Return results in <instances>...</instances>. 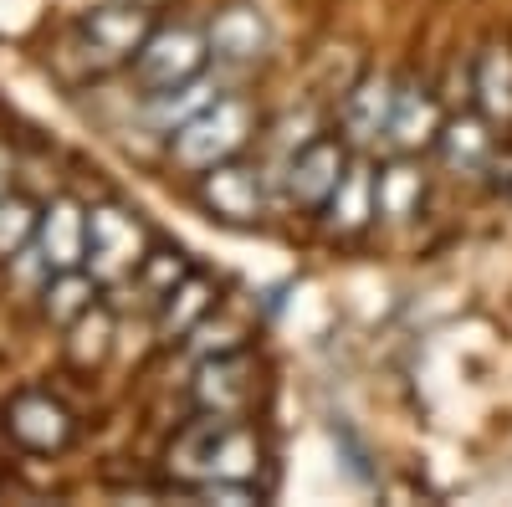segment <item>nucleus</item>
<instances>
[{
	"instance_id": "1",
	"label": "nucleus",
	"mask_w": 512,
	"mask_h": 507,
	"mask_svg": "<svg viewBox=\"0 0 512 507\" xmlns=\"http://www.w3.org/2000/svg\"><path fill=\"white\" fill-rule=\"evenodd\" d=\"M262 472V441L241 415H205L175 436L169 446V477L185 487L205 482H256Z\"/></svg>"
},
{
	"instance_id": "2",
	"label": "nucleus",
	"mask_w": 512,
	"mask_h": 507,
	"mask_svg": "<svg viewBox=\"0 0 512 507\" xmlns=\"http://www.w3.org/2000/svg\"><path fill=\"white\" fill-rule=\"evenodd\" d=\"M154 6H134V0H103L88 16H77V26L67 31V62H77V72H113V67H134V57L144 52V41L154 36Z\"/></svg>"
},
{
	"instance_id": "3",
	"label": "nucleus",
	"mask_w": 512,
	"mask_h": 507,
	"mask_svg": "<svg viewBox=\"0 0 512 507\" xmlns=\"http://www.w3.org/2000/svg\"><path fill=\"white\" fill-rule=\"evenodd\" d=\"M251 129H256V108L241 93H221L216 103H205L190 123L169 134V159L185 175H205V169L236 159L251 144Z\"/></svg>"
},
{
	"instance_id": "4",
	"label": "nucleus",
	"mask_w": 512,
	"mask_h": 507,
	"mask_svg": "<svg viewBox=\"0 0 512 507\" xmlns=\"http://www.w3.org/2000/svg\"><path fill=\"white\" fill-rule=\"evenodd\" d=\"M210 62V36L200 26H154V36L144 41V52L134 57V77L139 88L154 98V93H169L180 82L200 77Z\"/></svg>"
},
{
	"instance_id": "5",
	"label": "nucleus",
	"mask_w": 512,
	"mask_h": 507,
	"mask_svg": "<svg viewBox=\"0 0 512 507\" xmlns=\"http://www.w3.org/2000/svg\"><path fill=\"white\" fill-rule=\"evenodd\" d=\"M149 257V231L139 226L134 210L123 205H93L88 210V272L98 282L134 277Z\"/></svg>"
},
{
	"instance_id": "6",
	"label": "nucleus",
	"mask_w": 512,
	"mask_h": 507,
	"mask_svg": "<svg viewBox=\"0 0 512 507\" xmlns=\"http://www.w3.org/2000/svg\"><path fill=\"white\" fill-rule=\"evenodd\" d=\"M349 144L344 139H333V134H318L308 139L303 149H297L282 169H277V185H282V200L297 205V210H323L333 185L344 180V169H349Z\"/></svg>"
},
{
	"instance_id": "7",
	"label": "nucleus",
	"mask_w": 512,
	"mask_h": 507,
	"mask_svg": "<svg viewBox=\"0 0 512 507\" xmlns=\"http://www.w3.org/2000/svg\"><path fill=\"white\" fill-rule=\"evenodd\" d=\"M200 205L210 210L216 221L226 226H256L267 216V185H262V169H251L241 154L205 169L200 175Z\"/></svg>"
},
{
	"instance_id": "8",
	"label": "nucleus",
	"mask_w": 512,
	"mask_h": 507,
	"mask_svg": "<svg viewBox=\"0 0 512 507\" xmlns=\"http://www.w3.org/2000/svg\"><path fill=\"white\" fill-rule=\"evenodd\" d=\"M256 395V364L246 349L216 354V359H200L195 379H190V400L205 415H241Z\"/></svg>"
},
{
	"instance_id": "9",
	"label": "nucleus",
	"mask_w": 512,
	"mask_h": 507,
	"mask_svg": "<svg viewBox=\"0 0 512 507\" xmlns=\"http://www.w3.org/2000/svg\"><path fill=\"white\" fill-rule=\"evenodd\" d=\"M205 36H210V62H221V67H256L272 47L267 16L256 6H246V0L216 11V21L205 26Z\"/></svg>"
},
{
	"instance_id": "10",
	"label": "nucleus",
	"mask_w": 512,
	"mask_h": 507,
	"mask_svg": "<svg viewBox=\"0 0 512 507\" xmlns=\"http://www.w3.org/2000/svg\"><path fill=\"white\" fill-rule=\"evenodd\" d=\"M36 251L52 272L88 267V210H82L77 200H67V195H57L36 216Z\"/></svg>"
},
{
	"instance_id": "11",
	"label": "nucleus",
	"mask_w": 512,
	"mask_h": 507,
	"mask_svg": "<svg viewBox=\"0 0 512 507\" xmlns=\"http://www.w3.org/2000/svg\"><path fill=\"white\" fill-rule=\"evenodd\" d=\"M446 129V113L436 103L431 88H420V82H400L395 88V113H390V134H384V144H390L395 154H420V149H436Z\"/></svg>"
},
{
	"instance_id": "12",
	"label": "nucleus",
	"mask_w": 512,
	"mask_h": 507,
	"mask_svg": "<svg viewBox=\"0 0 512 507\" xmlns=\"http://www.w3.org/2000/svg\"><path fill=\"white\" fill-rule=\"evenodd\" d=\"M6 426H11V436H16L26 451H36V456H52V451H62V446L72 441V415H67V405L52 400V395H41V390H26V395L11 400Z\"/></svg>"
},
{
	"instance_id": "13",
	"label": "nucleus",
	"mask_w": 512,
	"mask_h": 507,
	"mask_svg": "<svg viewBox=\"0 0 512 507\" xmlns=\"http://www.w3.org/2000/svg\"><path fill=\"white\" fill-rule=\"evenodd\" d=\"M374 175L379 169L369 159H349L344 180L333 185L328 205H323V226L333 236H359L369 221H379V195H374Z\"/></svg>"
},
{
	"instance_id": "14",
	"label": "nucleus",
	"mask_w": 512,
	"mask_h": 507,
	"mask_svg": "<svg viewBox=\"0 0 512 507\" xmlns=\"http://www.w3.org/2000/svg\"><path fill=\"white\" fill-rule=\"evenodd\" d=\"M492 129H497V123L482 118L477 108L446 118V129H441V139H436L446 175H482V169L492 164V154H497V134H492Z\"/></svg>"
},
{
	"instance_id": "15",
	"label": "nucleus",
	"mask_w": 512,
	"mask_h": 507,
	"mask_svg": "<svg viewBox=\"0 0 512 507\" xmlns=\"http://www.w3.org/2000/svg\"><path fill=\"white\" fill-rule=\"evenodd\" d=\"M390 113H395V82L390 77H359L354 88L344 93V134L349 144L369 149L390 134Z\"/></svg>"
},
{
	"instance_id": "16",
	"label": "nucleus",
	"mask_w": 512,
	"mask_h": 507,
	"mask_svg": "<svg viewBox=\"0 0 512 507\" xmlns=\"http://www.w3.org/2000/svg\"><path fill=\"white\" fill-rule=\"evenodd\" d=\"M221 292H216V282H210L205 272H185L175 287L164 292V303H159V338H169V344H175V338H185L195 323H205L210 313H216L221 303Z\"/></svg>"
},
{
	"instance_id": "17",
	"label": "nucleus",
	"mask_w": 512,
	"mask_h": 507,
	"mask_svg": "<svg viewBox=\"0 0 512 507\" xmlns=\"http://www.w3.org/2000/svg\"><path fill=\"white\" fill-rule=\"evenodd\" d=\"M374 195H379V221H390V226L415 221L425 205V175H420L415 154H395L390 164H379Z\"/></svg>"
},
{
	"instance_id": "18",
	"label": "nucleus",
	"mask_w": 512,
	"mask_h": 507,
	"mask_svg": "<svg viewBox=\"0 0 512 507\" xmlns=\"http://www.w3.org/2000/svg\"><path fill=\"white\" fill-rule=\"evenodd\" d=\"M472 103L482 118H492L497 129L512 123V47L507 41H492V47L477 52L472 62Z\"/></svg>"
},
{
	"instance_id": "19",
	"label": "nucleus",
	"mask_w": 512,
	"mask_h": 507,
	"mask_svg": "<svg viewBox=\"0 0 512 507\" xmlns=\"http://www.w3.org/2000/svg\"><path fill=\"white\" fill-rule=\"evenodd\" d=\"M98 303V277L93 272H47V287H41V313H47L57 328H72L82 313Z\"/></svg>"
},
{
	"instance_id": "20",
	"label": "nucleus",
	"mask_w": 512,
	"mask_h": 507,
	"mask_svg": "<svg viewBox=\"0 0 512 507\" xmlns=\"http://www.w3.org/2000/svg\"><path fill=\"white\" fill-rule=\"evenodd\" d=\"M216 98H221V82H210V77L200 72V77L180 82V88L154 93V98H149V123H154L159 134H175L180 123H190L205 103H216Z\"/></svg>"
},
{
	"instance_id": "21",
	"label": "nucleus",
	"mask_w": 512,
	"mask_h": 507,
	"mask_svg": "<svg viewBox=\"0 0 512 507\" xmlns=\"http://www.w3.org/2000/svg\"><path fill=\"white\" fill-rule=\"evenodd\" d=\"M185 349H190V359L200 364V359H216V354H231V349H246V323H236L231 313H210L205 323H195L190 333H185Z\"/></svg>"
},
{
	"instance_id": "22",
	"label": "nucleus",
	"mask_w": 512,
	"mask_h": 507,
	"mask_svg": "<svg viewBox=\"0 0 512 507\" xmlns=\"http://www.w3.org/2000/svg\"><path fill=\"white\" fill-rule=\"evenodd\" d=\"M72 338H67V354H72V364H98L103 354H108V344H113V313L108 308H88L72 328H67Z\"/></svg>"
},
{
	"instance_id": "23",
	"label": "nucleus",
	"mask_w": 512,
	"mask_h": 507,
	"mask_svg": "<svg viewBox=\"0 0 512 507\" xmlns=\"http://www.w3.org/2000/svg\"><path fill=\"white\" fill-rule=\"evenodd\" d=\"M36 241V210L21 195H0V257H21Z\"/></svg>"
},
{
	"instance_id": "24",
	"label": "nucleus",
	"mask_w": 512,
	"mask_h": 507,
	"mask_svg": "<svg viewBox=\"0 0 512 507\" xmlns=\"http://www.w3.org/2000/svg\"><path fill=\"white\" fill-rule=\"evenodd\" d=\"M185 272H190V262H185V251H180V246H175V251H149L144 267L134 272V282L149 292V303H164V292L175 287Z\"/></svg>"
},
{
	"instance_id": "25",
	"label": "nucleus",
	"mask_w": 512,
	"mask_h": 507,
	"mask_svg": "<svg viewBox=\"0 0 512 507\" xmlns=\"http://www.w3.org/2000/svg\"><path fill=\"white\" fill-rule=\"evenodd\" d=\"M200 502H226V507H246V502H262V487L256 482H205V487H190Z\"/></svg>"
},
{
	"instance_id": "26",
	"label": "nucleus",
	"mask_w": 512,
	"mask_h": 507,
	"mask_svg": "<svg viewBox=\"0 0 512 507\" xmlns=\"http://www.w3.org/2000/svg\"><path fill=\"white\" fill-rule=\"evenodd\" d=\"M0 195H11V154L0 149Z\"/></svg>"
},
{
	"instance_id": "27",
	"label": "nucleus",
	"mask_w": 512,
	"mask_h": 507,
	"mask_svg": "<svg viewBox=\"0 0 512 507\" xmlns=\"http://www.w3.org/2000/svg\"><path fill=\"white\" fill-rule=\"evenodd\" d=\"M134 6H159V0H134Z\"/></svg>"
}]
</instances>
